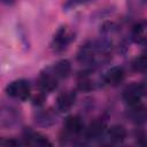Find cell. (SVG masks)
I'll return each mask as SVG.
<instances>
[{
	"label": "cell",
	"instance_id": "7",
	"mask_svg": "<svg viewBox=\"0 0 147 147\" xmlns=\"http://www.w3.org/2000/svg\"><path fill=\"white\" fill-rule=\"evenodd\" d=\"M84 122L77 115H70L65 118L63 123V133L68 139L77 138L80 134H84Z\"/></svg>",
	"mask_w": 147,
	"mask_h": 147
},
{
	"label": "cell",
	"instance_id": "22",
	"mask_svg": "<svg viewBox=\"0 0 147 147\" xmlns=\"http://www.w3.org/2000/svg\"><path fill=\"white\" fill-rule=\"evenodd\" d=\"M20 144H21L20 141L14 140V139H9V140H2V141H1V145H5V146H9V145H11V146H16V145H20Z\"/></svg>",
	"mask_w": 147,
	"mask_h": 147
},
{
	"label": "cell",
	"instance_id": "13",
	"mask_svg": "<svg viewBox=\"0 0 147 147\" xmlns=\"http://www.w3.org/2000/svg\"><path fill=\"white\" fill-rule=\"evenodd\" d=\"M126 129L123 125L116 124L110 127H108L105 132V139L110 145H118L122 144L126 138Z\"/></svg>",
	"mask_w": 147,
	"mask_h": 147
},
{
	"label": "cell",
	"instance_id": "5",
	"mask_svg": "<svg viewBox=\"0 0 147 147\" xmlns=\"http://www.w3.org/2000/svg\"><path fill=\"white\" fill-rule=\"evenodd\" d=\"M60 78L57 77V75L54 72L52 65H48L46 68H44L38 76V85L40 91L45 92V93H51L53 92L59 83H60Z\"/></svg>",
	"mask_w": 147,
	"mask_h": 147
},
{
	"label": "cell",
	"instance_id": "1",
	"mask_svg": "<svg viewBox=\"0 0 147 147\" xmlns=\"http://www.w3.org/2000/svg\"><path fill=\"white\" fill-rule=\"evenodd\" d=\"M111 48L102 40H91L80 46L77 53V61L87 69H96L110 60Z\"/></svg>",
	"mask_w": 147,
	"mask_h": 147
},
{
	"label": "cell",
	"instance_id": "17",
	"mask_svg": "<svg viewBox=\"0 0 147 147\" xmlns=\"http://www.w3.org/2000/svg\"><path fill=\"white\" fill-rule=\"evenodd\" d=\"M34 122L37 125L39 126H51L56 122V116L53 111L48 110V109H41V110H37L34 113Z\"/></svg>",
	"mask_w": 147,
	"mask_h": 147
},
{
	"label": "cell",
	"instance_id": "16",
	"mask_svg": "<svg viewBox=\"0 0 147 147\" xmlns=\"http://www.w3.org/2000/svg\"><path fill=\"white\" fill-rule=\"evenodd\" d=\"M131 39L138 45H147V20L137 23L132 28Z\"/></svg>",
	"mask_w": 147,
	"mask_h": 147
},
{
	"label": "cell",
	"instance_id": "12",
	"mask_svg": "<svg viewBox=\"0 0 147 147\" xmlns=\"http://www.w3.org/2000/svg\"><path fill=\"white\" fill-rule=\"evenodd\" d=\"M106 130H107L106 122L101 118H96V119L92 121L88 124V126L84 130V137H85V139H90V140L99 139L105 136Z\"/></svg>",
	"mask_w": 147,
	"mask_h": 147
},
{
	"label": "cell",
	"instance_id": "2",
	"mask_svg": "<svg viewBox=\"0 0 147 147\" xmlns=\"http://www.w3.org/2000/svg\"><path fill=\"white\" fill-rule=\"evenodd\" d=\"M75 31L68 25H62L53 34V38L51 40V48L55 53H61L69 47V45L75 40Z\"/></svg>",
	"mask_w": 147,
	"mask_h": 147
},
{
	"label": "cell",
	"instance_id": "20",
	"mask_svg": "<svg viewBox=\"0 0 147 147\" xmlns=\"http://www.w3.org/2000/svg\"><path fill=\"white\" fill-rule=\"evenodd\" d=\"M94 2V0H65L62 5L63 11H70L82 6H87L90 3Z\"/></svg>",
	"mask_w": 147,
	"mask_h": 147
},
{
	"label": "cell",
	"instance_id": "19",
	"mask_svg": "<svg viewBox=\"0 0 147 147\" xmlns=\"http://www.w3.org/2000/svg\"><path fill=\"white\" fill-rule=\"evenodd\" d=\"M132 70L136 72L145 74L147 72V54H142L138 57H136L131 63Z\"/></svg>",
	"mask_w": 147,
	"mask_h": 147
},
{
	"label": "cell",
	"instance_id": "9",
	"mask_svg": "<svg viewBox=\"0 0 147 147\" xmlns=\"http://www.w3.org/2000/svg\"><path fill=\"white\" fill-rule=\"evenodd\" d=\"M146 94V87L144 83H132L129 84L122 92V99L127 105L137 103L141 101V98Z\"/></svg>",
	"mask_w": 147,
	"mask_h": 147
},
{
	"label": "cell",
	"instance_id": "23",
	"mask_svg": "<svg viewBox=\"0 0 147 147\" xmlns=\"http://www.w3.org/2000/svg\"><path fill=\"white\" fill-rule=\"evenodd\" d=\"M13 1H14V0H2V2H3V3H7V5L13 3Z\"/></svg>",
	"mask_w": 147,
	"mask_h": 147
},
{
	"label": "cell",
	"instance_id": "15",
	"mask_svg": "<svg viewBox=\"0 0 147 147\" xmlns=\"http://www.w3.org/2000/svg\"><path fill=\"white\" fill-rule=\"evenodd\" d=\"M23 139L25 140V144L33 145V146H51L52 142L47 139V137L42 136L41 133L32 130V129H25L23 132Z\"/></svg>",
	"mask_w": 147,
	"mask_h": 147
},
{
	"label": "cell",
	"instance_id": "3",
	"mask_svg": "<svg viewBox=\"0 0 147 147\" xmlns=\"http://www.w3.org/2000/svg\"><path fill=\"white\" fill-rule=\"evenodd\" d=\"M5 91H6V94L10 99L23 102L28 100L31 95V84L29 80L23 79V78L15 79L6 86Z\"/></svg>",
	"mask_w": 147,
	"mask_h": 147
},
{
	"label": "cell",
	"instance_id": "21",
	"mask_svg": "<svg viewBox=\"0 0 147 147\" xmlns=\"http://www.w3.org/2000/svg\"><path fill=\"white\" fill-rule=\"evenodd\" d=\"M147 2V0H127V5L131 11H138L142 8V6Z\"/></svg>",
	"mask_w": 147,
	"mask_h": 147
},
{
	"label": "cell",
	"instance_id": "4",
	"mask_svg": "<svg viewBox=\"0 0 147 147\" xmlns=\"http://www.w3.org/2000/svg\"><path fill=\"white\" fill-rule=\"evenodd\" d=\"M101 40L111 49L114 47H122L121 30L118 25L114 22H106L100 29Z\"/></svg>",
	"mask_w": 147,
	"mask_h": 147
},
{
	"label": "cell",
	"instance_id": "8",
	"mask_svg": "<svg viewBox=\"0 0 147 147\" xmlns=\"http://www.w3.org/2000/svg\"><path fill=\"white\" fill-rule=\"evenodd\" d=\"M94 69H88L87 71L83 72L79 75L78 80H77V86L80 91L83 92H90L98 86H101L103 83V77H95L93 74Z\"/></svg>",
	"mask_w": 147,
	"mask_h": 147
},
{
	"label": "cell",
	"instance_id": "18",
	"mask_svg": "<svg viewBox=\"0 0 147 147\" xmlns=\"http://www.w3.org/2000/svg\"><path fill=\"white\" fill-rule=\"evenodd\" d=\"M52 68L61 80L68 78L70 72H71V63L65 59L56 61L55 63L52 64Z\"/></svg>",
	"mask_w": 147,
	"mask_h": 147
},
{
	"label": "cell",
	"instance_id": "10",
	"mask_svg": "<svg viewBox=\"0 0 147 147\" xmlns=\"http://www.w3.org/2000/svg\"><path fill=\"white\" fill-rule=\"evenodd\" d=\"M126 117L136 125H142L147 123V106L141 101L132 105H127Z\"/></svg>",
	"mask_w": 147,
	"mask_h": 147
},
{
	"label": "cell",
	"instance_id": "11",
	"mask_svg": "<svg viewBox=\"0 0 147 147\" xmlns=\"http://www.w3.org/2000/svg\"><path fill=\"white\" fill-rule=\"evenodd\" d=\"M102 77H103V83L106 85L118 86L125 79V70L119 65H115V67L109 68L102 75Z\"/></svg>",
	"mask_w": 147,
	"mask_h": 147
},
{
	"label": "cell",
	"instance_id": "14",
	"mask_svg": "<svg viewBox=\"0 0 147 147\" xmlns=\"http://www.w3.org/2000/svg\"><path fill=\"white\" fill-rule=\"evenodd\" d=\"M76 101V94L72 91H65L57 95L55 107L56 110L60 113H67L69 111Z\"/></svg>",
	"mask_w": 147,
	"mask_h": 147
},
{
	"label": "cell",
	"instance_id": "6",
	"mask_svg": "<svg viewBox=\"0 0 147 147\" xmlns=\"http://www.w3.org/2000/svg\"><path fill=\"white\" fill-rule=\"evenodd\" d=\"M21 113L10 105L2 103L0 110V124L5 129H13L21 123Z\"/></svg>",
	"mask_w": 147,
	"mask_h": 147
}]
</instances>
